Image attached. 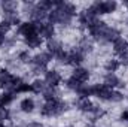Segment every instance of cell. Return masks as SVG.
<instances>
[{"mask_svg": "<svg viewBox=\"0 0 128 127\" xmlns=\"http://www.w3.org/2000/svg\"><path fill=\"white\" fill-rule=\"evenodd\" d=\"M112 51L116 54V55H121L122 52H127L128 51V39L121 36L118 39H115L112 42Z\"/></svg>", "mask_w": 128, "mask_h": 127, "instance_id": "cell-18", "label": "cell"}, {"mask_svg": "<svg viewBox=\"0 0 128 127\" xmlns=\"http://www.w3.org/2000/svg\"><path fill=\"white\" fill-rule=\"evenodd\" d=\"M15 57H16V60L20 61L21 66H26V64H32V52L27 49V48H22V49H20L16 54H15Z\"/></svg>", "mask_w": 128, "mask_h": 127, "instance_id": "cell-24", "label": "cell"}, {"mask_svg": "<svg viewBox=\"0 0 128 127\" xmlns=\"http://www.w3.org/2000/svg\"><path fill=\"white\" fill-rule=\"evenodd\" d=\"M54 61L58 64V66H68V51L64 49L60 54H57L54 57Z\"/></svg>", "mask_w": 128, "mask_h": 127, "instance_id": "cell-31", "label": "cell"}, {"mask_svg": "<svg viewBox=\"0 0 128 127\" xmlns=\"http://www.w3.org/2000/svg\"><path fill=\"white\" fill-rule=\"evenodd\" d=\"M70 76H73V78H74L78 82H80V84H86V82H90V79H91V70H90L88 67H84V66L73 67Z\"/></svg>", "mask_w": 128, "mask_h": 127, "instance_id": "cell-15", "label": "cell"}, {"mask_svg": "<svg viewBox=\"0 0 128 127\" xmlns=\"http://www.w3.org/2000/svg\"><path fill=\"white\" fill-rule=\"evenodd\" d=\"M46 51L52 55V58L57 55V54H60L61 51H64V42L61 37H58V36H55V37H52V39H49V40H46Z\"/></svg>", "mask_w": 128, "mask_h": 127, "instance_id": "cell-13", "label": "cell"}, {"mask_svg": "<svg viewBox=\"0 0 128 127\" xmlns=\"http://www.w3.org/2000/svg\"><path fill=\"white\" fill-rule=\"evenodd\" d=\"M48 17H49V12H48V11H45V9H42L40 6H37V5H36V8H34L33 14L30 15L28 21H33V23L40 24V23L48 21Z\"/></svg>", "mask_w": 128, "mask_h": 127, "instance_id": "cell-17", "label": "cell"}, {"mask_svg": "<svg viewBox=\"0 0 128 127\" xmlns=\"http://www.w3.org/2000/svg\"><path fill=\"white\" fill-rule=\"evenodd\" d=\"M0 127H12V126H8L6 123H0Z\"/></svg>", "mask_w": 128, "mask_h": 127, "instance_id": "cell-41", "label": "cell"}, {"mask_svg": "<svg viewBox=\"0 0 128 127\" xmlns=\"http://www.w3.org/2000/svg\"><path fill=\"white\" fill-rule=\"evenodd\" d=\"M34 8H36V3L26 0V2H22V3H21V8H20V14H21L22 17H27V18H30V15L33 14Z\"/></svg>", "mask_w": 128, "mask_h": 127, "instance_id": "cell-28", "label": "cell"}, {"mask_svg": "<svg viewBox=\"0 0 128 127\" xmlns=\"http://www.w3.org/2000/svg\"><path fill=\"white\" fill-rule=\"evenodd\" d=\"M118 120L124 124V126L128 127V108H125V109H122L121 112H119V117H118Z\"/></svg>", "mask_w": 128, "mask_h": 127, "instance_id": "cell-35", "label": "cell"}, {"mask_svg": "<svg viewBox=\"0 0 128 127\" xmlns=\"http://www.w3.org/2000/svg\"><path fill=\"white\" fill-rule=\"evenodd\" d=\"M112 88H109L107 85H104L103 82H96L92 84V97L98 99L100 102H109L110 96H112Z\"/></svg>", "mask_w": 128, "mask_h": 127, "instance_id": "cell-8", "label": "cell"}, {"mask_svg": "<svg viewBox=\"0 0 128 127\" xmlns=\"http://www.w3.org/2000/svg\"><path fill=\"white\" fill-rule=\"evenodd\" d=\"M94 40L90 37V34L88 33H84V34H80L79 37H78V42H76V46L85 54V55H90V54H92L94 52Z\"/></svg>", "mask_w": 128, "mask_h": 127, "instance_id": "cell-9", "label": "cell"}, {"mask_svg": "<svg viewBox=\"0 0 128 127\" xmlns=\"http://www.w3.org/2000/svg\"><path fill=\"white\" fill-rule=\"evenodd\" d=\"M61 96V91H60V88H55V87H48L45 91H43V100L45 102H52V100H57V99H61L60 97Z\"/></svg>", "mask_w": 128, "mask_h": 127, "instance_id": "cell-25", "label": "cell"}, {"mask_svg": "<svg viewBox=\"0 0 128 127\" xmlns=\"http://www.w3.org/2000/svg\"><path fill=\"white\" fill-rule=\"evenodd\" d=\"M48 21H49L51 24H54L55 27L58 26V27H60V29H63V30H68V29L72 27V24H73L74 18H73V17H70L68 14L63 12V11H60V9L54 8V9L49 12Z\"/></svg>", "mask_w": 128, "mask_h": 127, "instance_id": "cell-3", "label": "cell"}, {"mask_svg": "<svg viewBox=\"0 0 128 127\" xmlns=\"http://www.w3.org/2000/svg\"><path fill=\"white\" fill-rule=\"evenodd\" d=\"M122 6H124V8L128 11V0H124V2H122Z\"/></svg>", "mask_w": 128, "mask_h": 127, "instance_id": "cell-40", "label": "cell"}, {"mask_svg": "<svg viewBox=\"0 0 128 127\" xmlns=\"http://www.w3.org/2000/svg\"><path fill=\"white\" fill-rule=\"evenodd\" d=\"M106 114H107V111H106L103 106L96 105V108L92 109V112L86 115V117H88V123H91V124H97L100 120H103V118L106 117Z\"/></svg>", "mask_w": 128, "mask_h": 127, "instance_id": "cell-19", "label": "cell"}, {"mask_svg": "<svg viewBox=\"0 0 128 127\" xmlns=\"http://www.w3.org/2000/svg\"><path fill=\"white\" fill-rule=\"evenodd\" d=\"M20 111L22 114H33L36 111V100L33 97H24L21 102H20Z\"/></svg>", "mask_w": 128, "mask_h": 127, "instance_id": "cell-21", "label": "cell"}, {"mask_svg": "<svg viewBox=\"0 0 128 127\" xmlns=\"http://www.w3.org/2000/svg\"><path fill=\"white\" fill-rule=\"evenodd\" d=\"M103 69H104V73H116L119 69H121V63L118 58L115 57H109L104 60L103 63Z\"/></svg>", "mask_w": 128, "mask_h": 127, "instance_id": "cell-22", "label": "cell"}, {"mask_svg": "<svg viewBox=\"0 0 128 127\" xmlns=\"http://www.w3.org/2000/svg\"><path fill=\"white\" fill-rule=\"evenodd\" d=\"M16 43H18V36L12 34V36H6L3 46H4V49H12V48H16Z\"/></svg>", "mask_w": 128, "mask_h": 127, "instance_id": "cell-33", "label": "cell"}, {"mask_svg": "<svg viewBox=\"0 0 128 127\" xmlns=\"http://www.w3.org/2000/svg\"><path fill=\"white\" fill-rule=\"evenodd\" d=\"M103 84L107 85L112 90H121L127 87V82L118 76V73H104L103 75Z\"/></svg>", "mask_w": 128, "mask_h": 127, "instance_id": "cell-7", "label": "cell"}, {"mask_svg": "<svg viewBox=\"0 0 128 127\" xmlns=\"http://www.w3.org/2000/svg\"><path fill=\"white\" fill-rule=\"evenodd\" d=\"M64 87H66L68 91H72V93H74V94H76V93H78V90L82 87V84H80V82H78L73 76H68L67 79H64Z\"/></svg>", "mask_w": 128, "mask_h": 127, "instance_id": "cell-29", "label": "cell"}, {"mask_svg": "<svg viewBox=\"0 0 128 127\" xmlns=\"http://www.w3.org/2000/svg\"><path fill=\"white\" fill-rule=\"evenodd\" d=\"M73 105L66 100V99H57V100H52V102H45L40 109H39V114L40 117L43 118H58L61 115H66L72 111Z\"/></svg>", "mask_w": 128, "mask_h": 127, "instance_id": "cell-1", "label": "cell"}, {"mask_svg": "<svg viewBox=\"0 0 128 127\" xmlns=\"http://www.w3.org/2000/svg\"><path fill=\"white\" fill-rule=\"evenodd\" d=\"M51 61H54V58H52V55L45 49V51H39V52H36V54L33 55L32 66H40V67H46V69H48V66H49Z\"/></svg>", "mask_w": 128, "mask_h": 127, "instance_id": "cell-11", "label": "cell"}, {"mask_svg": "<svg viewBox=\"0 0 128 127\" xmlns=\"http://www.w3.org/2000/svg\"><path fill=\"white\" fill-rule=\"evenodd\" d=\"M73 108H76V111H79L84 115H88L92 112V109L96 108V103L90 99V97H74L73 100Z\"/></svg>", "mask_w": 128, "mask_h": 127, "instance_id": "cell-6", "label": "cell"}, {"mask_svg": "<svg viewBox=\"0 0 128 127\" xmlns=\"http://www.w3.org/2000/svg\"><path fill=\"white\" fill-rule=\"evenodd\" d=\"M26 127H45L43 126V123H40V121H28V123H26Z\"/></svg>", "mask_w": 128, "mask_h": 127, "instance_id": "cell-38", "label": "cell"}, {"mask_svg": "<svg viewBox=\"0 0 128 127\" xmlns=\"http://www.w3.org/2000/svg\"><path fill=\"white\" fill-rule=\"evenodd\" d=\"M39 36L43 40H49V39H52V37L57 36V27L54 24H51L49 21L40 23L39 24Z\"/></svg>", "mask_w": 128, "mask_h": 127, "instance_id": "cell-14", "label": "cell"}, {"mask_svg": "<svg viewBox=\"0 0 128 127\" xmlns=\"http://www.w3.org/2000/svg\"><path fill=\"white\" fill-rule=\"evenodd\" d=\"M55 8L60 9V11H63V12H66V14H68L73 18H76L78 12H79L78 5L73 3V2H67V0H55Z\"/></svg>", "mask_w": 128, "mask_h": 127, "instance_id": "cell-12", "label": "cell"}, {"mask_svg": "<svg viewBox=\"0 0 128 127\" xmlns=\"http://www.w3.org/2000/svg\"><path fill=\"white\" fill-rule=\"evenodd\" d=\"M116 58L119 60L121 67H128V51H127V52H122V54H121V55H118Z\"/></svg>", "mask_w": 128, "mask_h": 127, "instance_id": "cell-37", "label": "cell"}, {"mask_svg": "<svg viewBox=\"0 0 128 127\" xmlns=\"http://www.w3.org/2000/svg\"><path fill=\"white\" fill-rule=\"evenodd\" d=\"M30 85H32V93H34V94H37V96H42L43 91L48 88L46 82L42 78H34L32 82H30Z\"/></svg>", "mask_w": 128, "mask_h": 127, "instance_id": "cell-23", "label": "cell"}, {"mask_svg": "<svg viewBox=\"0 0 128 127\" xmlns=\"http://www.w3.org/2000/svg\"><path fill=\"white\" fill-rule=\"evenodd\" d=\"M88 8L100 18L103 15H113V14H116L118 9H119V3L116 0H103V2L96 0L92 3H90Z\"/></svg>", "mask_w": 128, "mask_h": 127, "instance_id": "cell-2", "label": "cell"}, {"mask_svg": "<svg viewBox=\"0 0 128 127\" xmlns=\"http://www.w3.org/2000/svg\"><path fill=\"white\" fill-rule=\"evenodd\" d=\"M125 99H127V94H125L124 91H121V90H113V91H112V96H110V99H109L107 103L119 105V103H122Z\"/></svg>", "mask_w": 128, "mask_h": 127, "instance_id": "cell-30", "label": "cell"}, {"mask_svg": "<svg viewBox=\"0 0 128 127\" xmlns=\"http://www.w3.org/2000/svg\"><path fill=\"white\" fill-rule=\"evenodd\" d=\"M22 43L24 46L30 51V49H39L42 45H43V39L39 36V34H34V36H30V37H26L22 39Z\"/></svg>", "mask_w": 128, "mask_h": 127, "instance_id": "cell-20", "label": "cell"}, {"mask_svg": "<svg viewBox=\"0 0 128 127\" xmlns=\"http://www.w3.org/2000/svg\"><path fill=\"white\" fill-rule=\"evenodd\" d=\"M64 127H74L73 124H67V126H64Z\"/></svg>", "mask_w": 128, "mask_h": 127, "instance_id": "cell-42", "label": "cell"}, {"mask_svg": "<svg viewBox=\"0 0 128 127\" xmlns=\"http://www.w3.org/2000/svg\"><path fill=\"white\" fill-rule=\"evenodd\" d=\"M86 61V55L74 45L72 49H68V66L72 67H79Z\"/></svg>", "mask_w": 128, "mask_h": 127, "instance_id": "cell-10", "label": "cell"}, {"mask_svg": "<svg viewBox=\"0 0 128 127\" xmlns=\"http://www.w3.org/2000/svg\"><path fill=\"white\" fill-rule=\"evenodd\" d=\"M12 120V111L9 108H0V123H6Z\"/></svg>", "mask_w": 128, "mask_h": 127, "instance_id": "cell-34", "label": "cell"}, {"mask_svg": "<svg viewBox=\"0 0 128 127\" xmlns=\"http://www.w3.org/2000/svg\"><path fill=\"white\" fill-rule=\"evenodd\" d=\"M2 20H4L6 23H9V26H10V27H18V26L22 23V18H21V14H20V12L3 15V17H2Z\"/></svg>", "mask_w": 128, "mask_h": 127, "instance_id": "cell-27", "label": "cell"}, {"mask_svg": "<svg viewBox=\"0 0 128 127\" xmlns=\"http://www.w3.org/2000/svg\"><path fill=\"white\" fill-rule=\"evenodd\" d=\"M16 99V94L10 91H2L0 93V108H9Z\"/></svg>", "mask_w": 128, "mask_h": 127, "instance_id": "cell-26", "label": "cell"}, {"mask_svg": "<svg viewBox=\"0 0 128 127\" xmlns=\"http://www.w3.org/2000/svg\"><path fill=\"white\" fill-rule=\"evenodd\" d=\"M27 93H32V85H30L28 81H22V82L16 87L15 94H27Z\"/></svg>", "mask_w": 128, "mask_h": 127, "instance_id": "cell-32", "label": "cell"}, {"mask_svg": "<svg viewBox=\"0 0 128 127\" xmlns=\"http://www.w3.org/2000/svg\"><path fill=\"white\" fill-rule=\"evenodd\" d=\"M10 26H9V23H6L4 20H0V33L2 34H4V36H8V33L10 32Z\"/></svg>", "mask_w": 128, "mask_h": 127, "instance_id": "cell-36", "label": "cell"}, {"mask_svg": "<svg viewBox=\"0 0 128 127\" xmlns=\"http://www.w3.org/2000/svg\"><path fill=\"white\" fill-rule=\"evenodd\" d=\"M20 8H21V3L16 0H4L0 3V14L2 17L8 14H15V12H20Z\"/></svg>", "mask_w": 128, "mask_h": 127, "instance_id": "cell-16", "label": "cell"}, {"mask_svg": "<svg viewBox=\"0 0 128 127\" xmlns=\"http://www.w3.org/2000/svg\"><path fill=\"white\" fill-rule=\"evenodd\" d=\"M18 37H30L34 34H39V24L37 23H33V21H22L18 27H16V33H15Z\"/></svg>", "mask_w": 128, "mask_h": 127, "instance_id": "cell-4", "label": "cell"}, {"mask_svg": "<svg viewBox=\"0 0 128 127\" xmlns=\"http://www.w3.org/2000/svg\"><path fill=\"white\" fill-rule=\"evenodd\" d=\"M4 40H6V36L0 33V48H3V45H4Z\"/></svg>", "mask_w": 128, "mask_h": 127, "instance_id": "cell-39", "label": "cell"}, {"mask_svg": "<svg viewBox=\"0 0 128 127\" xmlns=\"http://www.w3.org/2000/svg\"><path fill=\"white\" fill-rule=\"evenodd\" d=\"M43 81L46 82L48 87H55V88H58V87L64 82V78H63V73H61L58 69L52 67V69H48V70L45 72Z\"/></svg>", "mask_w": 128, "mask_h": 127, "instance_id": "cell-5", "label": "cell"}]
</instances>
